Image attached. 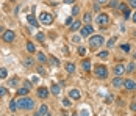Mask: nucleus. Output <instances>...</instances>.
Wrapping results in <instances>:
<instances>
[{
	"mask_svg": "<svg viewBox=\"0 0 136 116\" xmlns=\"http://www.w3.org/2000/svg\"><path fill=\"white\" fill-rule=\"evenodd\" d=\"M134 101H136V97H134Z\"/></svg>",
	"mask_w": 136,
	"mask_h": 116,
	"instance_id": "53",
	"label": "nucleus"
},
{
	"mask_svg": "<svg viewBox=\"0 0 136 116\" xmlns=\"http://www.w3.org/2000/svg\"><path fill=\"white\" fill-rule=\"evenodd\" d=\"M83 69L85 71H91V60H83Z\"/></svg>",
	"mask_w": 136,
	"mask_h": 116,
	"instance_id": "18",
	"label": "nucleus"
},
{
	"mask_svg": "<svg viewBox=\"0 0 136 116\" xmlns=\"http://www.w3.org/2000/svg\"><path fill=\"white\" fill-rule=\"evenodd\" d=\"M108 5H110L111 8H117V6H119V0H110V3H108Z\"/></svg>",
	"mask_w": 136,
	"mask_h": 116,
	"instance_id": "26",
	"label": "nucleus"
},
{
	"mask_svg": "<svg viewBox=\"0 0 136 116\" xmlns=\"http://www.w3.org/2000/svg\"><path fill=\"white\" fill-rule=\"evenodd\" d=\"M133 58H134V60H136V52H134V55H133Z\"/></svg>",
	"mask_w": 136,
	"mask_h": 116,
	"instance_id": "49",
	"label": "nucleus"
},
{
	"mask_svg": "<svg viewBox=\"0 0 136 116\" xmlns=\"http://www.w3.org/2000/svg\"><path fill=\"white\" fill-rule=\"evenodd\" d=\"M10 108H11V111H14V110L17 108V102H16V101H11V102H10Z\"/></svg>",
	"mask_w": 136,
	"mask_h": 116,
	"instance_id": "30",
	"label": "nucleus"
},
{
	"mask_svg": "<svg viewBox=\"0 0 136 116\" xmlns=\"http://www.w3.org/2000/svg\"><path fill=\"white\" fill-rule=\"evenodd\" d=\"M28 91H30L28 88L24 86V88H19V91H17V93H19V96H27V94H28Z\"/></svg>",
	"mask_w": 136,
	"mask_h": 116,
	"instance_id": "20",
	"label": "nucleus"
},
{
	"mask_svg": "<svg viewBox=\"0 0 136 116\" xmlns=\"http://www.w3.org/2000/svg\"><path fill=\"white\" fill-rule=\"evenodd\" d=\"M134 68H136V64H134V63H130V64H128V68H127V71H128V72H133Z\"/></svg>",
	"mask_w": 136,
	"mask_h": 116,
	"instance_id": "33",
	"label": "nucleus"
},
{
	"mask_svg": "<svg viewBox=\"0 0 136 116\" xmlns=\"http://www.w3.org/2000/svg\"><path fill=\"white\" fill-rule=\"evenodd\" d=\"M128 2H130V0H128Z\"/></svg>",
	"mask_w": 136,
	"mask_h": 116,
	"instance_id": "54",
	"label": "nucleus"
},
{
	"mask_svg": "<svg viewBox=\"0 0 136 116\" xmlns=\"http://www.w3.org/2000/svg\"><path fill=\"white\" fill-rule=\"evenodd\" d=\"M39 114H41V116H50V114H49V107H47V105H41Z\"/></svg>",
	"mask_w": 136,
	"mask_h": 116,
	"instance_id": "14",
	"label": "nucleus"
},
{
	"mask_svg": "<svg viewBox=\"0 0 136 116\" xmlns=\"http://www.w3.org/2000/svg\"><path fill=\"white\" fill-rule=\"evenodd\" d=\"M97 57H99V58H106V57H108V50H102V52H99V53H97Z\"/></svg>",
	"mask_w": 136,
	"mask_h": 116,
	"instance_id": "25",
	"label": "nucleus"
},
{
	"mask_svg": "<svg viewBox=\"0 0 136 116\" xmlns=\"http://www.w3.org/2000/svg\"><path fill=\"white\" fill-rule=\"evenodd\" d=\"M83 21H85L86 24H89L91 21H92V16H91L89 13H86V14H85V17H83Z\"/></svg>",
	"mask_w": 136,
	"mask_h": 116,
	"instance_id": "27",
	"label": "nucleus"
},
{
	"mask_svg": "<svg viewBox=\"0 0 136 116\" xmlns=\"http://www.w3.org/2000/svg\"><path fill=\"white\" fill-rule=\"evenodd\" d=\"M8 77V71L5 68H0V78H6Z\"/></svg>",
	"mask_w": 136,
	"mask_h": 116,
	"instance_id": "22",
	"label": "nucleus"
},
{
	"mask_svg": "<svg viewBox=\"0 0 136 116\" xmlns=\"http://www.w3.org/2000/svg\"><path fill=\"white\" fill-rule=\"evenodd\" d=\"M103 42H105V38L102 35H92V36L89 38V46L92 49H99L100 46H103Z\"/></svg>",
	"mask_w": 136,
	"mask_h": 116,
	"instance_id": "2",
	"label": "nucleus"
},
{
	"mask_svg": "<svg viewBox=\"0 0 136 116\" xmlns=\"http://www.w3.org/2000/svg\"><path fill=\"white\" fill-rule=\"evenodd\" d=\"M122 86H125L128 91H133V90H136V83L133 82V80H130V78L124 80V85H122Z\"/></svg>",
	"mask_w": 136,
	"mask_h": 116,
	"instance_id": "9",
	"label": "nucleus"
},
{
	"mask_svg": "<svg viewBox=\"0 0 136 116\" xmlns=\"http://www.w3.org/2000/svg\"><path fill=\"white\" fill-rule=\"evenodd\" d=\"M2 38H3V41H5V42H13V41H14V38H16V35H14V31H11V30H5Z\"/></svg>",
	"mask_w": 136,
	"mask_h": 116,
	"instance_id": "6",
	"label": "nucleus"
},
{
	"mask_svg": "<svg viewBox=\"0 0 136 116\" xmlns=\"http://www.w3.org/2000/svg\"><path fill=\"white\" fill-rule=\"evenodd\" d=\"M130 108H131V110H133V111H136V102H133V104H131V105H130Z\"/></svg>",
	"mask_w": 136,
	"mask_h": 116,
	"instance_id": "43",
	"label": "nucleus"
},
{
	"mask_svg": "<svg viewBox=\"0 0 136 116\" xmlns=\"http://www.w3.org/2000/svg\"><path fill=\"white\" fill-rule=\"evenodd\" d=\"M78 53H80L81 57H85V55H86V49H85V47H78Z\"/></svg>",
	"mask_w": 136,
	"mask_h": 116,
	"instance_id": "34",
	"label": "nucleus"
},
{
	"mask_svg": "<svg viewBox=\"0 0 136 116\" xmlns=\"http://www.w3.org/2000/svg\"><path fill=\"white\" fill-rule=\"evenodd\" d=\"M81 41V36H77V35H75V36H72V42H75V44H78Z\"/></svg>",
	"mask_w": 136,
	"mask_h": 116,
	"instance_id": "32",
	"label": "nucleus"
},
{
	"mask_svg": "<svg viewBox=\"0 0 136 116\" xmlns=\"http://www.w3.org/2000/svg\"><path fill=\"white\" fill-rule=\"evenodd\" d=\"M130 6L131 8H136V0H130Z\"/></svg>",
	"mask_w": 136,
	"mask_h": 116,
	"instance_id": "42",
	"label": "nucleus"
},
{
	"mask_svg": "<svg viewBox=\"0 0 136 116\" xmlns=\"http://www.w3.org/2000/svg\"><path fill=\"white\" fill-rule=\"evenodd\" d=\"M133 22H136V13L133 14Z\"/></svg>",
	"mask_w": 136,
	"mask_h": 116,
	"instance_id": "46",
	"label": "nucleus"
},
{
	"mask_svg": "<svg viewBox=\"0 0 136 116\" xmlns=\"http://www.w3.org/2000/svg\"><path fill=\"white\" fill-rule=\"evenodd\" d=\"M69 97H70V99H80V91L78 90H70L69 91Z\"/></svg>",
	"mask_w": 136,
	"mask_h": 116,
	"instance_id": "13",
	"label": "nucleus"
},
{
	"mask_svg": "<svg viewBox=\"0 0 136 116\" xmlns=\"http://www.w3.org/2000/svg\"><path fill=\"white\" fill-rule=\"evenodd\" d=\"M63 104H64L66 107H70V104H72V102H70V99H63Z\"/></svg>",
	"mask_w": 136,
	"mask_h": 116,
	"instance_id": "38",
	"label": "nucleus"
},
{
	"mask_svg": "<svg viewBox=\"0 0 136 116\" xmlns=\"http://www.w3.org/2000/svg\"><path fill=\"white\" fill-rule=\"evenodd\" d=\"M77 13H78V6H75L74 10H72V14H77Z\"/></svg>",
	"mask_w": 136,
	"mask_h": 116,
	"instance_id": "45",
	"label": "nucleus"
},
{
	"mask_svg": "<svg viewBox=\"0 0 136 116\" xmlns=\"http://www.w3.org/2000/svg\"><path fill=\"white\" fill-rule=\"evenodd\" d=\"M17 102V108H21V110H31L33 107H34V101L33 99H30V97H21L19 101H16Z\"/></svg>",
	"mask_w": 136,
	"mask_h": 116,
	"instance_id": "1",
	"label": "nucleus"
},
{
	"mask_svg": "<svg viewBox=\"0 0 136 116\" xmlns=\"http://www.w3.org/2000/svg\"><path fill=\"white\" fill-rule=\"evenodd\" d=\"M27 50H28V52H30V53H33V52H34V50H36V49H34V44H33V42H30V41H28V42H27Z\"/></svg>",
	"mask_w": 136,
	"mask_h": 116,
	"instance_id": "21",
	"label": "nucleus"
},
{
	"mask_svg": "<svg viewBox=\"0 0 136 116\" xmlns=\"http://www.w3.org/2000/svg\"><path fill=\"white\" fill-rule=\"evenodd\" d=\"M50 61H52V64H53V66H58V64H60V61H58L55 57H50Z\"/></svg>",
	"mask_w": 136,
	"mask_h": 116,
	"instance_id": "31",
	"label": "nucleus"
},
{
	"mask_svg": "<svg viewBox=\"0 0 136 116\" xmlns=\"http://www.w3.org/2000/svg\"><path fill=\"white\" fill-rule=\"evenodd\" d=\"M27 22H28L30 25H33V27H39V25H38V21H36V17H34L33 14L27 16Z\"/></svg>",
	"mask_w": 136,
	"mask_h": 116,
	"instance_id": "12",
	"label": "nucleus"
},
{
	"mask_svg": "<svg viewBox=\"0 0 136 116\" xmlns=\"http://www.w3.org/2000/svg\"><path fill=\"white\" fill-rule=\"evenodd\" d=\"M52 93L55 94V96H58V94H60V86H58L56 83H53V85H52Z\"/></svg>",
	"mask_w": 136,
	"mask_h": 116,
	"instance_id": "19",
	"label": "nucleus"
},
{
	"mask_svg": "<svg viewBox=\"0 0 136 116\" xmlns=\"http://www.w3.org/2000/svg\"><path fill=\"white\" fill-rule=\"evenodd\" d=\"M72 24V19H70V17H67V19H66V25H70Z\"/></svg>",
	"mask_w": 136,
	"mask_h": 116,
	"instance_id": "44",
	"label": "nucleus"
},
{
	"mask_svg": "<svg viewBox=\"0 0 136 116\" xmlns=\"http://www.w3.org/2000/svg\"><path fill=\"white\" fill-rule=\"evenodd\" d=\"M39 22L42 24V25H50L52 22H53V17H52V14L50 13H41L39 14Z\"/></svg>",
	"mask_w": 136,
	"mask_h": 116,
	"instance_id": "3",
	"label": "nucleus"
},
{
	"mask_svg": "<svg viewBox=\"0 0 136 116\" xmlns=\"http://www.w3.org/2000/svg\"><path fill=\"white\" fill-rule=\"evenodd\" d=\"M119 10L122 11V16H124V19H130V8L127 6V5H124V3H119Z\"/></svg>",
	"mask_w": 136,
	"mask_h": 116,
	"instance_id": "7",
	"label": "nucleus"
},
{
	"mask_svg": "<svg viewBox=\"0 0 136 116\" xmlns=\"http://www.w3.org/2000/svg\"><path fill=\"white\" fill-rule=\"evenodd\" d=\"M17 85V78H13V80H10V86H16Z\"/></svg>",
	"mask_w": 136,
	"mask_h": 116,
	"instance_id": "39",
	"label": "nucleus"
},
{
	"mask_svg": "<svg viewBox=\"0 0 136 116\" xmlns=\"http://www.w3.org/2000/svg\"><path fill=\"white\" fill-rule=\"evenodd\" d=\"M38 96L41 97V99H47L49 90H47V88H38Z\"/></svg>",
	"mask_w": 136,
	"mask_h": 116,
	"instance_id": "11",
	"label": "nucleus"
},
{
	"mask_svg": "<svg viewBox=\"0 0 136 116\" xmlns=\"http://www.w3.org/2000/svg\"><path fill=\"white\" fill-rule=\"evenodd\" d=\"M66 71L69 74H74L75 72V64L74 63H66Z\"/></svg>",
	"mask_w": 136,
	"mask_h": 116,
	"instance_id": "16",
	"label": "nucleus"
},
{
	"mask_svg": "<svg viewBox=\"0 0 136 116\" xmlns=\"http://www.w3.org/2000/svg\"><path fill=\"white\" fill-rule=\"evenodd\" d=\"M25 64H27V66H31V64H33V60H31V58H27V60H25Z\"/></svg>",
	"mask_w": 136,
	"mask_h": 116,
	"instance_id": "40",
	"label": "nucleus"
},
{
	"mask_svg": "<svg viewBox=\"0 0 136 116\" xmlns=\"http://www.w3.org/2000/svg\"><path fill=\"white\" fill-rule=\"evenodd\" d=\"M121 50H124L125 53H128V52H130V44H122V46H121Z\"/></svg>",
	"mask_w": 136,
	"mask_h": 116,
	"instance_id": "24",
	"label": "nucleus"
},
{
	"mask_svg": "<svg viewBox=\"0 0 136 116\" xmlns=\"http://www.w3.org/2000/svg\"><path fill=\"white\" fill-rule=\"evenodd\" d=\"M72 2H74V0H66V3H72Z\"/></svg>",
	"mask_w": 136,
	"mask_h": 116,
	"instance_id": "48",
	"label": "nucleus"
},
{
	"mask_svg": "<svg viewBox=\"0 0 136 116\" xmlns=\"http://www.w3.org/2000/svg\"><path fill=\"white\" fill-rule=\"evenodd\" d=\"M113 72H114V75H117V77H121L124 72H125V66L124 64H117V66H114V69H113Z\"/></svg>",
	"mask_w": 136,
	"mask_h": 116,
	"instance_id": "10",
	"label": "nucleus"
},
{
	"mask_svg": "<svg viewBox=\"0 0 136 116\" xmlns=\"http://www.w3.org/2000/svg\"><path fill=\"white\" fill-rule=\"evenodd\" d=\"M72 116H78V114H72Z\"/></svg>",
	"mask_w": 136,
	"mask_h": 116,
	"instance_id": "50",
	"label": "nucleus"
},
{
	"mask_svg": "<svg viewBox=\"0 0 136 116\" xmlns=\"http://www.w3.org/2000/svg\"><path fill=\"white\" fill-rule=\"evenodd\" d=\"M94 33V28L91 25H86V27H83L81 28V38H85V36H91V35Z\"/></svg>",
	"mask_w": 136,
	"mask_h": 116,
	"instance_id": "8",
	"label": "nucleus"
},
{
	"mask_svg": "<svg viewBox=\"0 0 136 116\" xmlns=\"http://www.w3.org/2000/svg\"><path fill=\"white\" fill-rule=\"evenodd\" d=\"M80 25H81V24H80L78 21H75V22H72L69 27H70V30H72V31H77V30L80 28Z\"/></svg>",
	"mask_w": 136,
	"mask_h": 116,
	"instance_id": "17",
	"label": "nucleus"
},
{
	"mask_svg": "<svg viewBox=\"0 0 136 116\" xmlns=\"http://www.w3.org/2000/svg\"><path fill=\"white\" fill-rule=\"evenodd\" d=\"M94 74H95V77H99V78H106V77H108V69H106L105 66H97V68L94 69Z\"/></svg>",
	"mask_w": 136,
	"mask_h": 116,
	"instance_id": "5",
	"label": "nucleus"
},
{
	"mask_svg": "<svg viewBox=\"0 0 136 116\" xmlns=\"http://www.w3.org/2000/svg\"><path fill=\"white\" fill-rule=\"evenodd\" d=\"M95 22L100 25V27H108V24H110V17H108V14H105V13H100V14L97 16Z\"/></svg>",
	"mask_w": 136,
	"mask_h": 116,
	"instance_id": "4",
	"label": "nucleus"
},
{
	"mask_svg": "<svg viewBox=\"0 0 136 116\" xmlns=\"http://www.w3.org/2000/svg\"><path fill=\"white\" fill-rule=\"evenodd\" d=\"M38 60L41 61V63H45V61H47V58H45V55H44V53H38Z\"/></svg>",
	"mask_w": 136,
	"mask_h": 116,
	"instance_id": "28",
	"label": "nucleus"
},
{
	"mask_svg": "<svg viewBox=\"0 0 136 116\" xmlns=\"http://www.w3.org/2000/svg\"><path fill=\"white\" fill-rule=\"evenodd\" d=\"M134 36H136V31H134Z\"/></svg>",
	"mask_w": 136,
	"mask_h": 116,
	"instance_id": "51",
	"label": "nucleus"
},
{
	"mask_svg": "<svg viewBox=\"0 0 136 116\" xmlns=\"http://www.w3.org/2000/svg\"><path fill=\"white\" fill-rule=\"evenodd\" d=\"M36 38H38V41H41V42H42V41L45 39V36H44V33H38V35H36Z\"/></svg>",
	"mask_w": 136,
	"mask_h": 116,
	"instance_id": "35",
	"label": "nucleus"
},
{
	"mask_svg": "<svg viewBox=\"0 0 136 116\" xmlns=\"http://www.w3.org/2000/svg\"><path fill=\"white\" fill-rule=\"evenodd\" d=\"M124 85V80L121 78V77H116L114 80H113V86L114 88H119V86H122Z\"/></svg>",
	"mask_w": 136,
	"mask_h": 116,
	"instance_id": "15",
	"label": "nucleus"
},
{
	"mask_svg": "<svg viewBox=\"0 0 136 116\" xmlns=\"http://www.w3.org/2000/svg\"><path fill=\"white\" fill-rule=\"evenodd\" d=\"M11 2H14V0H11Z\"/></svg>",
	"mask_w": 136,
	"mask_h": 116,
	"instance_id": "52",
	"label": "nucleus"
},
{
	"mask_svg": "<svg viewBox=\"0 0 136 116\" xmlns=\"http://www.w3.org/2000/svg\"><path fill=\"white\" fill-rule=\"evenodd\" d=\"M24 86H25V88H28V90H30V88H31V83L28 82V80H27V82L24 83Z\"/></svg>",
	"mask_w": 136,
	"mask_h": 116,
	"instance_id": "41",
	"label": "nucleus"
},
{
	"mask_svg": "<svg viewBox=\"0 0 136 116\" xmlns=\"http://www.w3.org/2000/svg\"><path fill=\"white\" fill-rule=\"evenodd\" d=\"M116 41H117V38H111L110 41L106 42V47H108V49H111V47L114 46V44H116Z\"/></svg>",
	"mask_w": 136,
	"mask_h": 116,
	"instance_id": "23",
	"label": "nucleus"
},
{
	"mask_svg": "<svg viewBox=\"0 0 136 116\" xmlns=\"http://www.w3.org/2000/svg\"><path fill=\"white\" fill-rule=\"evenodd\" d=\"M89 114H91V113H89V108H83V110L80 111L78 116H89Z\"/></svg>",
	"mask_w": 136,
	"mask_h": 116,
	"instance_id": "29",
	"label": "nucleus"
},
{
	"mask_svg": "<svg viewBox=\"0 0 136 116\" xmlns=\"http://www.w3.org/2000/svg\"><path fill=\"white\" fill-rule=\"evenodd\" d=\"M38 72H39L41 75H45V69H44V66H38Z\"/></svg>",
	"mask_w": 136,
	"mask_h": 116,
	"instance_id": "37",
	"label": "nucleus"
},
{
	"mask_svg": "<svg viewBox=\"0 0 136 116\" xmlns=\"http://www.w3.org/2000/svg\"><path fill=\"white\" fill-rule=\"evenodd\" d=\"M0 31H2V33L5 31V28H3V27H2V25H0Z\"/></svg>",
	"mask_w": 136,
	"mask_h": 116,
	"instance_id": "47",
	"label": "nucleus"
},
{
	"mask_svg": "<svg viewBox=\"0 0 136 116\" xmlns=\"http://www.w3.org/2000/svg\"><path fill=\"white\" fill-rule=\"evenodd\" d=\"M6 94V88L5 86H0V97H3Z\"/></svg>",
	"mask_w": 136,
	"mask_h": 116,
	"instance_id": "36",
	"label": "nucleus"
}]
</instances>
